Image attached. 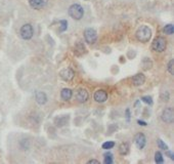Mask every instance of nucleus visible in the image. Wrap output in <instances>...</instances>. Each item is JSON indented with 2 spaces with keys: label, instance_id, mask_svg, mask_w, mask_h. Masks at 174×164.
<instances>
[{
  "label": "nucleus",
  "instance_id": "1",
  "mask_svg": "<svg viewBox=\"0 0 174 164\" xmlns=\"http://www.w3.org/2000/svg\"><path fill=\"white\" fill-rule=\"evenodd\" d=\"M136 39L140 42H149L150 37H152V30L150 29L147 26L142 25L137 29L136 33H135Z\"/></svg>",
  "mask_w": 174,
  "mask_h": 164
},
{
  "label": "nucleus",
  "instance_id": "2",
  "mask_svg": "<svg viewBox=\"0 0 174 164\" xmlns=\"http://www.w3.org/2000/svg\"><path fill=\"white\" fill-rule=\"evenodd\" d=\"M69 14L72 19L74 20H81L83 18V14H84V10H83V7L79 4H73L70 6L69 8Z\"/></svg>",
  "mask_w": 174,
  "mask_h": 164
},
{
  "label": "nucleus",
  "instance_id": "3",
  "mask_svg": "<svg viewBox=\"0 0 174 164\" xmlns=\"http://www.w3.org/2000/svg\"><path fill=\"white\" fill-rule=\"evenodd\" d=\"M166 46H167V41H166V39L164 37H161V36L155 38L152 43L153 50L157 51V53H162V51H164L166 49Z\"/></svg>",
  "mask_w": 174,
  "mask_h": 164
},
{
  "label": "nucleus",
  "instance_id": "4",
  "mask_svg": "<svg viewBox=\"0 0 174 164\" xmlns=\"http://www.w3.org/2000/svg\"><path fill=\"white\" fill-rule=\"evenodd\" d=\"M84 39L88 44H94L97 39L96 31L92 28H88L84 31Z\"/></svg>",
  "mask_w": 174,
  "mask_h": 164
},
{
  "label": "nucleus",
  "instance_id": "5",
  "mask_svg": "<svg viewBox=\"0 0 174 164\" xmlns=\"http://www.w3.org/2000/svg\"><path fill=\"white\" fill-rule=\"evenodd\" d=\"M21 37L25 40H29L33 37V34H34V30H33V27L30 24H26L21 28L20 31Z\"/></svg>",
  "mask_w": 174,
  "mask_h": 164
},
{
  "label": "nucleus",
  "instance_id": "6",
  "mask_svg": "<svg viewBox=\"0 0 174 164\" xmlns=\"http://www.w3.org/2000/svg\"><path fill=\"white\" fill-rule=\"evenodd\" d=\"M59 76L65 81H72L75 77V72L70 68H67V69H63L59 72Z\"/></svg>",
  "mask_w": 174,
  "mask_h": 164
},
{
  "label": "nucleus",
  "instance_id": "7",
  "mask_svg": "<svg viewBox=\"0 0 174 164\" xmlns=\"http://www.w3.org/2000/svg\"><path fill=\"white\" fill-rule=\"evenodd\" d=\"M174 115H173V109L172 108H166L164 111L162 112V120L166 122V123L170 124L173 122Z\"/></svg>",
  "mask_w": 174,
  "mask_h": 164
},
{
  "label": "nucleus",
  "instance_id": "8",
  "mask_svg": "<svg viewBox=\"0 0 174 164\" xmlns=\"http://www.w3.org/2000/svg\"><path fill=\"white\" fill-rule=\"evenodd\" d=\"M93 98H94V100L96 101L97 103H105V101L108 100V92H106L105 89H98L94 92Z\"/></svg>",
  "mask_w": 174,
  "mask_h": 164
},
{
  "label": "nucleus",
  "instance_id": "9",
  "mask_svg": "<svg viewBox=\"0 0 174 164\" xmlns=\"http://www.w3.org/2000/svg\"><path fill=\"white\" fill-rule=\"evenodd\" d=\"M134 142H135V145L138 149H142V148H144L145 144H147L145 135L144 133H141V132H139V133H137L135 135V137H134Z\"/></svg>",
  "mask_w": 174,
  "mask_h": 164
},
{
  "label": "nucleus",
  "instance_id": "10",
  "mask_svg": "<svg viewBox=\"0 0 174 164\" xmlns=\"http://www.w3.org/2000/svg\"><path fill=\"white\" fill-rule=\"evenodd\" d=\"M145 81V76L144 74H141V73H138V74L134 75L133 77H132V83H133V85H135V86H139V85H142Z\"/></svg>",
  "mask_w": 174,
  "mask_h": 164
},
{
  "label": "nucleus",
  "instance_id": "11",
  "mask_svg": "<svg viewBox=\"0 0 174 164\" xmlns=\"http://www.w3.org/2000/svg\"><path fill=\"white\" fill-rule=\"evenodd\" d=\"M88 92H86L85 89H79L77 92V95H76V98L79 103H85L87 100H88Z\"/></svg>",
  "mask_w": 174,
  "mask_h": 164
},
{
  "label": "nucleus",
  "instance_id": "12",
  "mask_svg": "<svg viewBox=\"0 0 174 164\" xmlns=\"http://www.w3.org/2000/svg\"><path fill=\"white\" fill-rule=\"evenodd\" d=\"M35 100L39 105H44L47 101V97L43 92H35Z\"/></svg>",
  "mask_w": 174,
  "mask_h": 164
},
{
  "label": "nucleus",
  "instance_id": "13",
  "mask_svg": "<svg viewBox=\"0 0 174 164\" xmlns=\"http://www.w3.org/2000/svg\"><path fill=\"white\" fill-rule=\"evenodd\" d=\"M29 4L32 8L34 9H40L43 7L44 1L43 0H29Z\"/></svg>",
  "mask_w": 174,
  "mask_h": 164
},
{
  "label": "nucleus",
  "instance_id": "14",
  "mask_svg": "<svg viewBox=\"0 0 174 164\" xmlns=\"http://www.w3.org/2000/svg\"><path fill=\"white\" fill-rule=\"evenodd\" d=\"M72 95H73V92L70 88H64L61 92V98H63L64 101H70Z\"/></svg>",
  "mask_w": 174,
  "mask_h": 164
},
{
  "label": "nucleus",
  "instance_id": "15",
  "mask_svg": "<svg viewBox=\"0 0 174 164\" xmlns=\"http://www.w3.org/2000/svg\"><path fill=\"white\" fill-rule=\"evenodd\" d=\"M129 151H130V146H129L128 143H123V144L120 145V147H119V153H120V155L122 156H125L129 153Z\"/></svg>",
  "mask_w": 174,
  "mask_h": 164
},
{
  "label": "nucleus",
  "instance_id": "16",
  "mask_svg": "<svg viewBox=\"0 0 174 164\" xmlns=\"http://www.w3.org/2000/svg\"><path fill=\"white\" fill-rule=\"evenodd\" d=\"M69 120V116H62V117H58V118H55V122L56 126H64L65 124H67V122Z\"/></svg>",
  "mask_w": 174,
  "mask_h": 164
},
{
  "label": "nucleus",
  "instance_id": "17",
  "mask_svg": "<svg viewBox=\"0 0 174 164\" xmlns=\"http://www.w3.org/2000/svg\"><path fill=\"white\" fill-rule=\"evenodd\" d=\"M75 51L76 53H78L79 51V54H82V53H86V48H85L84 44L81 43L80 41H78V42L76 43V45H75Z\"/></svg>",
  "mask_w": 174,
  "mask_h": 164
},
{
  "label": "nucleus",
  "instance_id": "18",
  "mask_svg": "<svg viewBox=\"0 0 174 164\" xmlns=\"http://www.w3.org/2000/svg\"><path fill=\"white\" fill-rule=\"evenodd\" d=\"M164 32L166 34H168V35H172V34L174 33V26L172 24L166 25L165 28H164Z\"/></svg>",
  "mask_w": 174,
  "mask_h": 164
},
{
  "label": "nucleus",
  "instance_id": "19",
  "mask_svg": "<svg viewBox=\"0 0 174 164\" xmlns=\"http://www.w3.org/2000/svg\"><path fill=\"white\" fill-rule=\"evenodd\" d=\"M155 161H156V163H159V164L164 162V158H163L162 153H161V152H156V154H155Z\"/></svg>",
  "mask_w": 174,
  "mask_h": 164
},
{
  "label": "nucleus",
  "instance_id": "20",
  "mask_svg": "<svg viewBox=\"0 0 174 164\" xmlns=\"http://www.w3.org/2000/svg\"><path fill=\"white\" fill-rule=\"evenodd\" d=\"M152 65H153L152 62H150L147 58H145L144 61H142V66H144V70L150 69V68H152Z\"/></svg>",
  "mask_w": 174,
  "mask_h": 164
},
{
  "label": "nucleus",
  "instance_id": "21",
  "mask_svg": "<svg viewBox=\"0 0 174 164\" xmlns=\"http://www.w3.org/2000/svg\"><path fill=\"white\" fill-rule=\"evenodd\" d=\"M105 164H112L113 163V155L111 153H106L105 154V160H103Z\"/></svg>",
  "mask_w": 174,
  "mask_h": 164
},
{
  "label": "nucleus",
  "instance_id": "22",
  "mask_svg": "<svg viewBox=\"0 0 174 164\" xmlns=\"http://www.w3.org/2000/svg\"><path fill=\"white\" fill-rule=\"evenodd\" d=\"M114 147H115V143L114 142H106L103 144V149L105 150H110Z\"/></svg>",
  "mask_w": 174,
  "mask_h": 164
},
{
  "label": "nucleus",
  "instance_id": "23",
  "mask_svg": "<svg viewBox=\"0 0 174 164\" xmlns=\"http://www.w3.org/2000/svg\"><path fill=\"white\" fill-rule=\"evenodd\" d=\"M59 25H61V28H59V31H61V32H65V31L67 30V28H68V22L65 20L61 21V22H59Z\"/></svg>",
  "mask_w": 174,
  "mask_h": 164
},
{
  "label": "nucleus",
  "instance_id": "24",
  "mask_svg": "<svg viewBox=\"0 0 174 164\" xmlns=\"http://www.w3.org/2000/svg\"><path fill=\"white\" fill-rule=\"evenodd\" d=\"M157 143H158V146H159L160 149H162V150H164V151L168 150V146L166 145L162 140H157Z\"/></svg>",
  "mask_w": 174,
  "mask_h": 164
},
{
  "label": "nucleus",
  "instance_id": "25",
  "mask_svg": "<svg viewBox=\"0 0 174 164\" xmlns=\"http://www.w3.org/2000/svg\"><path fill=\"white\" fill-rule=\"evenodd\" d=\"M141 101H144V103H147V104H149L150 106L153 105V98H152V97H142Z\"/></svg>",
  "mask_w": 174,
  "mask_h": 164
},
{
  "label": "nucleus",
  "instance_id": "26",
  "mask_svg": "<svg viewBox=\"0 0 174 164\" xmlns=\"http://www.w3.org/2000/svg\"><path fill=\"white\" fill-rule=\"evenodd\" d=\"M173 65H174V62L173 59H170V62L168 63V71H169V73L171 75L174 74V71H173Z\"/></svg>",
  "mask_w": 174,
  "mask_h": 164
},
{
  "label": "nucleus",
  "instance_id": "27",
  "mask_svg": "<svg viewBox=\"0 0 174 164\" xmlns=\"http://www.w3.org/2000/svg\"><path fill=\"white\" fill-rule=\"evenodd\" d=\"M166 154H167L168 156H169V158H170V159H174V154H173V153H171L170 151L166 150Z\"/></svg>",
  "mask_w": 174,
  "mask_h": 164
},
{
  "label": "nucleus",
  "instance_id": "28",
  "mask_svg": "<svg viewBox=\"0 0 174 164\" xmlns=\"http://www.w3.org/2000/svg\"><path fill=\"white\" fill-rule=\"evenodd\" d=\"M88 163H89V164H91V163L100 164V161H98V160H94V159H92V160H89V161H88Z\"/></svg>",
  "mask_w": 174,
  "mask_h": 164
},
{
  "label": "nucleus",
  "instance_id": "29",
  "mask_svg": "<svg viewBox=\"0 0 174 164\" xmlns=\"http://www.w3.org/2000/svg\"><path fill=\"white\" fill-rule=\"evenodd\" d=\"M138 124H139V125H142V126L147 125V123H145L144 121H140V120H138Z\"/></svg>",
  "mask_w": 174,
  "mask_h": 164
}]
</instances>
